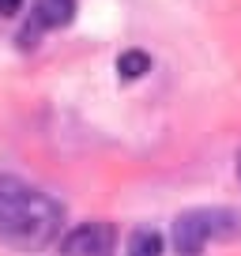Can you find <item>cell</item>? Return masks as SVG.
Listing matches in <instances>:
<instances>
[{"label": "cell", "instance_id": "obj_8", "mask_svg": "<svg viewBox=\"0 0 241 256\" xmlns=\"http://www.w3.org/2000/svg\"><path fill=\"white\" fill-rule=\"evenodd\" d=\"M238 177H241V154H238Z\"/></svg>", "mask_w": 241, "mask_h": 256}, {"label": "cell", "instance_id": "obj_5", "mask_svg": "<svg viewBox=\"0 0 241 256\" xmlns=\"http://www.w3.org/2000/svg\"><path fill=\"white\" fill-rule=\"evenodd\" d=\"M124 256H162V234L151 230V226H140V230L128 238Z\"/></svg>", "mask_w": 241, "mask_h": 256}, {"label": "cell", "instance_id": "obj_6", "mask_svg": "<svg viewBox=\"0 0 241 256\" xmlns=\"http://www.w3.org/2000/svg\"><path fill=\"white\" fill-rule=\"evenodd\" d=\"M147 68H151V56L140 53V49H128V53H120V60H117L120 80H144Z\"/></svg>", "mask_w": 241, "mask_h": 256}, {"label": "cell", "instance_id": "obj_4", "mask_svg": "<svg viewBox=\"0 0 241 256\" xmlns=\"http://www.w3.org/2000/svg\"><path fill=\"white\" fill-rule=\"evenodd\" d=\"M76 16V0H34V26L38 30H60Z\"/></svg>", "mask_w": 241, "mask_h": 256}, {"label": "cell", "instance_id": "obj_1", "mask_svg": "<svg viewBox=\"0 0 241 256\" xmlns=\"http://www.w3.org/2000/svg\"><path fill=\"white\" fill-rule=\"evenodd\" d=\"M64 226V211L49 192L0 174V238L19 248H46Z\"/></svg>", "mask_w": 241, "mask_h": 256}, {"label": "cell", "instance_id": "obj_7", "mask_svg": "<svg viewBox=\"0 0 241 256\" xmlns=\"http://www.w3.org/2000/svg\"><path fill=\"white\" fill-rule=\"evenodd\" d=\"M23 8V0H0V16H16Z\"/></svg>", "mask_w": 241, "mask_h": 256}, {"label": "cell", "instance_id": "obj_2", "mask_svg": "<svg viewBox=\"0 0 241 256\" xmlns=\"http://www.w3.org/2000/svg\"><path fill=\"white\" fill-rule=\"evenodd\" d=\"M241 234V215L234 208H192L174 218V241L177 256H200L211 241H234Z\"/></svg>", "mask_w": 241, "mask_h": 256}, {"label": "cell", "instance_id": "obj_3", "mask_svg": "<svg viewBox=\"0 0 241 256\" xmlns=\"http://www.w3.org/2000/svg\"><path fill=\"white\" fill-rule=\"evenodd\" d=\"M113 252H117V226L102 222V218L80 222L60 241V256H113Z\"/></svg>", "mask_w": 241, "mask_h": 256}]
</instances>
